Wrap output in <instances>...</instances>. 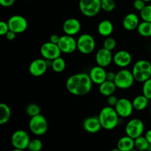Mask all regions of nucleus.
Segmentation results:
<instances>
[{"instance_id":"1","label":"nucleus","mask_w":151,"mask_h":151,"mask_svg":"<svg viewBox=\"0 0 151 151\" xmlns=\"http://www.w3.org/2000/svg\"><path fill=\"white\" fill-rule=\"evenodd\" d=\"M92 81L88 74L78 73L69 77L66 82V87L70 94L75 96L88 94L92 88Z\"/></svg>"},{"instance_id":"2","label":"nucleus","mask_w":151,"mask_h":151,"mask_svg":"<svg viewBox=\"0 0 151 151\" xmlns=\"http://www.w3.org/2000/svg\"><path fill=\"white\" fill-rule=\"evenodd\" d=\"M100 124L103 129L111 131L119 123V116L116 113L114 107L106 106L100 111L98 115Z\"/></svg>"},{"instance_id":"3","label":"nucleus","mask_w":151,"mask_h":151,"mask_svg":"<svg viewBox=\"0 0 151 151\" xmlns=\"http://www.w3.org/2000/svg\"><path fill=\"white\" fill-rule=\"evenodd\" d=\"M132 73L135 81L144 83L151 78V63L147 60H139L134 63Z\"/></svg>"},{"instance_id":"4","label":"nucleus","mask_w":151,"mask_h":151,"mask_svg":"<svg viewBox=\"0 0 151 151\" xmlns=\"http://www.w3.org/2000/svg\"><path fill=\"white\" fill-rule=\"evenodd\" d=\"M79 9L83 16L94 17L102 10L101 0H80Z\"/></svg>"},{"instance_id":"5","label":"nucleus","mask_w":151,"mask_h":151,"mask_svg":"<svg viewBox=\"0 0 151 151\" xmlns=\"http://www.w3.org/2000/svg\"><path fill=\"white\" fill-rule=\"evenodd\" d=\"M135 81L132 71L127 69H122L116 73L114 83L119 89H128L131 88Z\"/></svg>"},{"instance_id":"6","label":"nucleus","mask_w":151,"mask_h":151,"mask_svg":"<svg viewBox=\"0 0 151 151\" xmlns=\"http://www.w3.org/2000/svg\"><path fill=\"white\" fill-rule=\"evenodd\" d=\"M29 128L31 132L35 136H42L48 130V122L45 116L38 114L30 117L29 121Z\"/></svg>"},{"instance_id":"7","label":"nucleus","mask_w":151,"mask_h":151,"mask_svg":"<svg viewBox=\"0 0 151 151\" xmlns=\"http://www.w3.org/2000/svg\"><path fill=\"white\" fill-rule=\"evenodd\" d=\"M78 50L83 55L91 54L96 47V41L94 37L88 33L80 35L77 39Z\"/></svg>"},{"instance_id":"8","label":"nucleus","mask_w":151,"mask_h":151,"mask_svg":"<svg viewBox=\"0 0 151 151\" xmlns=\"http://www.w3.org/2000/svg\"><path fill=\"white\" fill-rule=\"evenodd\" d=\"M145 131V125L142 121L138 118H134L128 122L125 125V134L133 139L142 136Z\"/></svg>"},{"instance_id":"9","label":"nucleus","mask_w":151,"mask_h":151,"mask_svg":"<svg viewBox=\"0 0 151 151\" xmlns=\"http://www.w3.org/2000/svg\"><path fill=\"white\" fill-rule=\"evenodd\" d=\"M30 142L29 136L24 130H17L11 137V144L14 148L24 150L27 149Z\"/></svg>"},{"instance_id":"10","label":"nucleus","mask_w":151,"mask_h":151,"mask_svg":"<svg viewBox=\"0 0 151 151\" xmlns=\"http://www.w3.org/2000/svg\"><path fill=\"white\" fill-rule=\"evenodd\" d=\"M40 53L43 58L46 60H54L57 58L60 57L61 51L58 45L51 41H48L41 45L40 49Z\"/></svg>"},{"instance_id":"11","label":"nucleus","mask_w":151,"mask_h":151,"mask_svg":"<svg viewBox=\"0 0 151 151\" xmlns=\"http://www.w3.org/2000/svg\"><path fill=\"white\" fill-rule=\"evenodd\" d=\"M10 30L16 32V34L22 33L28 27V22L24 16L20 15L12 16L7 21Z\"/></svg>"},{"instance_id":"12","label":"nucleus","mask_w":151,"mask_h":151,"mask_svg":"<svg viewBox=\"0 0 151 151\" xmlns=\"http://www.w3.org/2000/svg\"><path fill=\"white\" fill-rule=\"evenodd\" d=\"M58 45L61 52L64 54H71L78 50L77 40L74 38V36L66 34L60 36Z\"/></svg>"},{"instance_id":"13","label":"nucleus","mask_w":151,"mask_h":151,"mask_svg":"<svg viewBox=\"0 0 151 151\" xmlns=\"http://www.w3.org/2000/svg\"><path fill=\"white\" fill-rule=\"evenodd\" d=\"M116 113L120 118H128L134 111V106L132 101L128 98H120L114 106Z\"/></svg>"},{"instance_id":"14","label":"nucleus","mask_w":151,"mask_h":151,"mask_svg":"<svg viewBox=\"0 0 151 151\" xmlns=\"http://www.w3.org/2000/svg\"><path fill=\"white\" fill-rule=\"evenodd\" d=\"M48 66L44 58H37L32 60L29 66V72L33 77H41L47 72Z\"/></svg>"},{"instance_id":"15","label":"nucleus","mask_w":151,"mask_h":151,"mask_svg":"<svg viewBox=\"0 0 151 151\" xmlns=\"http://www.w3.org/2000/svg\"><path fill=\"white\" fill-rule=\"evenodd\" d=\"M113 58L112 51H110L104 47L100 49L95 55L96 63L98 66L103 68L109 66L113 62Z\"/></svg>"},{"instance_id":"16","label":"nucleus","mask_w":151,"mask_h":151,"mask_svg":"<svg viewBox=\"0 0 151 151\" xmlns=\"http://www.w3.org/2000/svg\"><path fill=\"white\" fill-rule=\"evenodd\" d=\"M113 62L116 66L124 69L129 66L132 62V56L126 50H119L114 55Z\"/></svg>"},{"instance_id":"17","label":"nucleus","mask_w":151,"mask_h":151,"mask_svg":"<svg viewBox=\"0 0 151 151\" xmlns=\"http://www.w3.org/2000/svg\"><path fill=\"white\" fill-rule=\"evenodd\" d=\"M63 31L66 35H74L79 33L81 29V24L78 19L75 18L68 19L63 22Z\"/></svg>"},{"instance_id":"18","label":"nucleus","mask_w":151,"mask_h":151,"mask_svg":"<svg viewBox=\"0 0 151 151\" xmlns=\"http://www.w3.org/2000/svg\"><path fill=\"white\" fill-rule=\"evenodd\" d=\"M83 128L89 134L98 133L101 128H103L98 116H91L86 118L83 122Z\"/></svg>"},{"instance_id":"19","label":"nucleus","mask_w":151,"mask_h":151,"mask_svg":"<svg viewBox=\"0 0 151 151\" xmlns=\"http://www.w3.org/2000/svg\"><path fill=\"white\" fill-rule=\"evenodd\" d=\"M106 74H107V72L105 68L97 65L90 69L88 75L93 83L100 85L106 81Z\"/></svg>"},{"instance_id":"20","label":"nucleus","mask_w":151,"mask_h":151,"mask_svg":"<svg viewBox=\"0 0 151 151\" xmlns=\"http://www.w3.org/2000/svg\"><path fill=\"white\" fill-rule=\"evenodd\" d=\"M139 23V16L134 13L127 14L122 20V26L126 30L128 31H133L137 29Z\"/></svg>"},{"instance_id":"21","label":"nucleus","mask_w":151,"mask_h":151,"mask_svg":"<svg viewBox=\"0 0 151 151\" xmlns=\"http://www.w3.org/2000/svg\"><path fill=\"white\" fill-rule=\"evenodd\" d=\"M114 31V25L112 22L109 19H104L98 24L97 32L100 35L103 37H109L112 34Z\"/></svg>"},{"instance_id":"22","label":"nucleus","mask_w":151,"mask_h":151,"mask_svg":"<svg viewBox=\"0 0 151 151\" xmlns=\"http://www.w3.org/2000/svg\"><path fill=\"white\" fill-rule=\"evenodd\" d=\"M116 88L117 87L114 81H109L107 80L99 85V91L105 97H109L114 94Z\"/></svg>"},{"instance_id":"23","label":"nucleus","mask_w":151,"mask_h":151,"mask_svg":"<svg viewBox=\"0 0 151 151\" xmlns=\"http://www.w3.org/2000/svg\"><path fill=\"white\" fill-rule=\"evenodd\" d=\"M116 147L122 151H130L135 148L134 145V139L128 137V136H124L121 137L117 142Z\"/></svg>"},{"instance_id":"24","label":"nucleus","mask_w":151,"mask_h":151,"mask_svg":"<svg viewBox=\"0 0 151 151\" xmlns=\"http://www.w3.org/2000/svg\"><path fill=\"white\" fill-rule=\"evenodd\" d=\"M149 102H150V100L146 97L144 94H142V95H138L134 97L132 103L134 109L138 111H141L147 107Z\"/></svg>"},{"instance_id":"25","label":"nucleus","mask_w":151,"mask_h":151,"mask_svg":"<svg viewBox=\"0 0 151 151\" xmlns=\"http://www.w3.org/2000/svg\"><path fill=\"white\" fill-rule=\"evenodd\" d=\"M11 116V110L8 105L5 103L0 104V124L4 125L10 120Z\"/></svg>"},{"instance_id":"26","label":"nucleus","mask_w":151,"mask_h":151,"mask_svg":"<svg viewBox=\"0 0 151 151\" xmlns=\"http://www.w3.org/2000/svg\"><path fill=\"white\" fill-rule=\"evenodd\" d=\"M137 29L141 36L145 38L151 37V22L142 21L140 22Z\"/></svg>"},{"instance_id":"27","label":"nucleus","mask_w":151,"mask_h":151,"mask_svg":"<svg viewBox=\"0 0 151 151\" xmlns=\"http://www.w3.org/2000/svg\"><path fill=\"white\" fill-rule=\"evenodd\" d=\"M134 145H135V149L139 151H147L150 143L145 138V137L140 136L134 139Z\"/></svg>"},{"instance_id":"28","label":"nucleus","mask_w":151,"mask_h":151,"mask_svg":"<svg viewBox=\"0 0 151 151\" xmlns=\"http://www.w3.org/2000/svg\"><path fill=\"white\" fill-rule=\"evenodd\" d=\"M51 68L54 72H57V73H60L66 69V61L63 58H57L52 60V65Z\"/></svg>"},{"instance_id":"29","label":"nucleus","mask_w":151,"mask_h":151,"mask_svg":"<svg viewBox=\"0 0 151 151\" xmlns=\"http://www.w3.org/2000/svg\"><path fill=\"white\" fill-rule=\"evenodd\" d=\"M40 112H41V109H40L39 106L35 103H30L26 108L27 114L30 117L40 114Z\"/></svg>"},{"instance_id":"30","label":"nucleus","mask_w":151,"mask_h":151,"mask_svg":"<svg viewBox=\"0 0 151 151\" xmlns=\"http://www.w3.org/2000/svg\"><path fill=\"white\" fill-rule=\"evenodd\" d=\"M43 143L39 139H30L27 149L29 151H41L42 150Z\"/></svg>"},{"instance_id":"31","label":"nucleus","mask_w":151,"mask_h":151,"mask_svg":"<svg viewBox=\"0 0 151 151\" xmlns=\"http://www.w3.org/2000/svg\"><path fill=\"white\" fill-rule=\"evenodd\" d=\"M101 7L105 12L110 13L115 9L116 3L114 0H101Z\"/></svg>"},{"instance_id":"32","label":"nucleus","mask_w":151,"mask_h":151,"mask_svg":"<svg viewBox=\"0 0 151 151\" xmlns=\"http://www.w3.org/2000/svg\"><path fill=\"white\" fill-rule=\"evenodd\" d=\"M140 16L142 21L151 22V4H146L145 8L140 11Z\"/></svg>"},{"instance_id":"33","label":"nucleus","mask_w":151,"mask_h":151,"mask_svg":"<svg viewBox=\"0 0 151 151\" xmlns=\"http://www.w3.org/2000/svg\"><path fill=\"white\" fill-rule=\"evenodd\" d=\"M116 46V40L114 39L112 37H106V39L103 41V47L107 50H110V51H112L115 49Z\"/></svg>"},{"instance_id":"34","label":"nucleus","mask_w":151,"mask_h":151,"mask_svg":"<svg viewBox=\"0 0 151 151\" xmlns=\"http://www.w3.org/2000/svg\"><path fill=\"white\" fill-rule=\"evenodd\" d=\"M142 93L149 100H151V78L143 83Z\"/></svg>"},{"instance_id":"35","label":"nucleus","mask_w":151,"mask_h":151,"mask_svg":"<svg viewBox=\"0 0 151 151\" xmlns=\"http://www.w3.org/2000/svg\"><path fill=\"white\" fill-rule=\"evenodd\" d=\"M9 30H10V28H9L7 22L1 21L0 22V35H5L9 32Z\"/></svg>"},{"instance_id":"36","label":"nucleus","mask_w":151,"mask_h":151,"mask_svg":"<svg viewBox=\"0 0 151 151\" xmlns=\"http://www.w3.org/2000/svg\"><path fill=\"white\" fill-rule=\"evenodd\" d=\"M133 5H134V7L135 10L140 12L145 8V7L146 6V4L145 1H143V0H135L134 1V4Z\"/></svg>"},{"instance_id":"37","label":"nucleus","mask_w":151,"mask_h":151,"mask_svg":"<svg viewBox=\"0 0 151 151\" xmlns=\"http://www.w3.org/2000/svg\"><path fill=\"white\" fill-rule=\"evenodd\" d=\"M108 97L107 103L108 104H109V106H111V107H114V106L116 105V103H117L119 99H118L116 96L114 95V94H112V95L111 96H109V97Z\"/></svg>"},{"instance_id":"38","label":"nucleus","mask_w":151,"mask_h":151,"mask_svg":"<svg viewBox=\"0 0 151 151\" xmlns=\"http://www.w3.org/2000/svg\"><path fill=\"white\" fill-rule=\"evenodd\" d=\"M16 0H0V4L2 7H10L14 4Z\"/></svg>"},{"instance_id":"39","label":"nucleus","mask_w":151,"mask_h":151,"mask_svg":"<svg viewBox=\"0 0 151 151\" xmlns=\"http://www.w3.org/2000/svg\"><path fill=\"white\" fill-rule=\"evenodd\" d=\"M116 78V73L114 72H107L106 74V80L109 81H114Z\"/></svg>"},{"instance_id":"40","label":"nucleus","mask_w":151,"mask_h":151,"mask_svg":"<svg viewBox=\"0 0 151 151\" xmlns=\"http://www.w3.org/2000/svg\"><path fill=\"white\" fill-rule=\"evenodd\" d=\"M16 32H13V31L11 30H9V32L5 35L6 38H7L8 41H13V40L16 38Z\"/></svg>"},{"instance_id":"41","label":"nucleus","mask_w":151,"mask_h":151,"mask_svg":"<svg viewBox=\"0 0 151 151\" xmlns=\"http://www.w3.org/2000/svg\"><path fill=\"white\" fill-rule=\"evenodd\" d=\"M60 36H59L57 34H53V35H52L51 36H50V41L54 43V44H58V43L59 42V40H60Z\"/></svg>"},{"instance_id":"42","label":"nucleus","mask_w":151,"mask_h":151,"mask_svg":"<svg viewBox=\"0 0 151 151\" xmlns=\"http://www.w3.org/2000/svg\"><path fill=\"white\" fill-rule=\"evenodd\" d=\"M145 138L147 139V140L148 141V142L151 144V129L148 130L147 132L145 133Z\"/></svg>"},{"instance_id":"43","label":"nucleus","mask_w":151,"mask_h":151,"mask_svg":"<svg viewBox=\"0 0 151 151\" xmlns=\"http://www.w3.org/2000/svg\"><path fill=\"white\" fill-rule=\"evenodd\" d=\"M111 151H122V150H119V148H118L117 147H116V148H114V149H112V150H111Z\"/></svg>"},{"instance_id":"44","label":"nucleus","mask_w":151,"mask_h":151,"mask_svg":"<svg viewBox=\"0 0 151 151\" xmlns=\"http://www.w3.org/2000/svg\"><path fill=\"white\" fill-rule=\"evenodd\" d=\"M11 151H24V150H21V149H17V148H14L13 150Z\"/></svg>"},{"instance_id":"45","label":"nucleus","mask_w":151,"mask_h":151,"mask_svg":"<svg viewBox=\"0 0 151 151\" xmlns=\"http://www.w3.org/2000/svg\"><path fill=\"white\" fill-rule=\"evenodd\" d=\"M147 151H151V144L149 145V146H148V148H147Z\"/></svg>"},{"instance_id":"46","label":"nucleus","mask_w":151,"mask_h":151,"mask_svg":"<svg viewBox=\"0 0 151 151\" xmlns=\"http://www.w3.org/2000/svg\"><path fill=\"white\" fill-rule=\"evenodd\" d=\"M143 1H145V2H149V1H151V0H143Z\"/></svg>"},{"instance_id":"47","label":"nucleus","mask_w":151,"mask_h":151,"mask_svg":"<svg viewBox=\"0 0 151 151\" xmlns=\"http://www.w3.org/2000/svg\"><path fill=\"white\" fill-rule=\"evenodd\" d=\"M130 151H139V150H137V149H133V150H130Z\"/></svg>"},{"instance_id":"48","label":"nucleus","mask_w":151,"mask_h":151,"mask_svg":"<svg viewBox=\"0 0 151 151\" xmlns=\"http://www.w3.org/2000/svg\"><path fill=\"white\" fill-rule=\"evenodd\" d=\"M150 116H151V109H150Z\"/></svg>"},{"instance_id":"49","label":"nucleus","mask_w":151,"mask_h":151,"mask_svg":"<svg viewBox=\"0 0 151 151\" xmlns=\"http://www.w3.org/2000/svg\"><path fill=\"white\" fill-rule=\"evenodd\" d=\"M150 103H151V100H150Z\"/></svg>"},{"instance_id":"50","label":"nucleus","mask_w":151,"mask_h":151,"mask_svg":"<svg viewBox=\"0 0 151 151\" xmlns=\"http://www.w3.org/2000/svg\"><path fill=\"white\" fill-rule=\"evenodd\" d=\"M27 1H28V0H27Z\"/></svg>"}]
</instances>
